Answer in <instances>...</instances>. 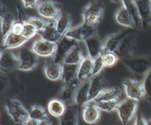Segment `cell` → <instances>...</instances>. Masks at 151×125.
<instances>
[{"instance_id": "44dd1931", "label": "cell", "mask_w": 151, "mask_h": 125, "mask_svg": "<svg viewBox=\"0 0 151 125\" xmlns=\"http://www.w3.org/2000/svg\"><path fill=\"white\" fill-rule=\"evenodd\" d=\"M86 45L88 56L92 59L101 54L103 42L96 35L90 37L84 41Z\"/></svg>"}, {"instance_id": "5b68a950", "label": "cell", "mask_w": 151, "mask_h": 125, "mask_svg": "<svg viewBox=\"0 0 151 125\" xmlns=\"http://www.w3.org/2000/svg\"><path fill=\"white\" fill-rule=\"evenodd\" d=\"M137 108V101L132 99L127 98L119 103L117 111L121 122L127 124L130 122Z\"/></svg>"}, {"instance_id": "2e32d148", "label": "cell", "mask_w": 151, "mask_h": 125, "mask_svg": "<svg viewBox=\"0 0 151 125\" xmlns=\"http://www.w3.org/2000/svg\"><path fill=\"white\" fill-rule=\"evenodd\" d=\"M137 5L142 27L151 25V0H134Z\"/></svg>"}, {"instance_id": "ffe728a7", "label": "cell", "mask_w": 151, "mask_h": 125, "mask_svg": "<svg viewBox=\"0 0 151 125\" xmlns=\"http://www.w3.org/2000/svg\"><path fill=\"white\" fill-rule=\"evenodd\" d=\"M93 59L89 56L84 57L79 64L77 78L81 81H84L92 77Z\"/></svg>"}, {"instance_id": "e0dca14e", "label": "cell", "mask_w": 151, "mask_h": 125, "mask_svg": "<svg viewBox=\"0 0 151 125\" xmlns=\"http://www.w3.org/2000/svg\"><path fill=\"white\" fill-rule=\"evenodd\" d=\"M66 106V110L64 113L59 118L60 125H78V107L74 103Z\"/></svg>"}, {"instance_id": "9c48e42d", "label": "cell", "mask_w": 151, "mask_h": 125, "mask_svg": "<svg viewBox=\"0 0 151 125\" xmlns=\"http://www.w3.org/2000/svg\"><path fill=\"white\" fill-rule=\"evenodd\" d=\"M77 44L76 41L70 39L65 35L63 36L56 43L55 51L52 56L53 60L57 63L63 64L66 55Z\"/></svg>"}, {"instance_id": "ee69618b", "label": "cell", "mask_w": 151, "mask_h": 125, "mask_svg": "<svg viewBox=\"0 0 151 125\" xmlns=\"http://www.w3.org/2000/svg\"><path fill=\"white\" fill-rule=\"evenodd\" d=\"M40 121L30 117H28L22 123V125H39Z\"/></svg>"}, {"instance_id": "d6a6232c", "label": "cell", "mask_w": 151, "mask_h": 125, "mask_svg": "<svg viewBox=\"0 0 151 125\" xmlns=\"http://www.w3.org/2000/svg\"><path fill=\"white\" fill-rule=\"evenodd\" d=\"M29 117L39 121L47 120V114L45 109L40 105L32 106L28 110Z\"/></svg>"}, {"instance_id": "b9f144b4", "label": "cell", "mask_w": 151, "mask_h": 125, "mask_svg": "<svg viewBox=\"0 0 151 125\" xmlns=\"http://www.w3.org/2000/svg\"><path fill=\"white\" fill-rule=\"evenodd\" d=\"M24 6L27 8H32L37 6L38 3L40 2L38 0H21Z\"/></svg>"}, {"instance_id": "83f0119b", "label": "cell", "mask_w": 151, "mask_h": 125, "mask_svg": "<svg viewBox=\"0 0 151 125\" xmlns=\"http://www.w3.org/2000/svg\"><path fill=\"white\" fill-rule=\"evenodd\" d=\"M71 22V17L70 14L67 12H62L55 19V24L56 29L61 36H64L66 32L70 29Z\"/></svg>"}, {"instance_id": "7bdbcfd3", "label": "cell", "mask_w": 151, "mask_h": 125, "mask_svg": "<svg viewBox=\"0 0 151 125\" xmlns=\"http://www.w3.org/2000/svg\"><path fill=\"white\" fill-rule=\"evenodd\" d=\"M134 125H147V120L140 113H138L136 116Z\"/></svg>"}, {"instance_id": "277c9868", "label": "cell", "mask_w": 151, "mask_h": 125, "mask_svg": "<svg viewBox=\"0 0 151 125\" xmlns=\"http://www.w3.org/2000/svg\"><path fill=\"white\" fill-rule=\"evenodd\" d=\"M18 60V69L27 71L33 70L38 64V55L33 50L28 47H22L17 55Z\"/></svg>"}, {"instance_id": "3957f363", "label": "cell", "mask_w": 151, "mask_h": 125, "mask_svg": "<svg viewBox=\"0 0 151 125\" xmlns=\"http://www.w3.org/2000/svg\"><path fill=\"white\" fill-rule=\"evenodd\" d=\"M120 60L129 70L137 75H145L151 68V63L146 57L130 56Z\"/></svg>"}, {"instance_id": "7a4b0ae2", "label": "cell", "mask_w": 151, "mask_h": 125, "mask_svg": "<svg viewBox=\"0 0 151 125\" xmlns=\"http://www.w3.org/2000/svg\"><path fill=\"white\" fill-rule=\"evenodd\" d=\"M5 108L8 116L17 124H22L29 117L28 110L17 99L8 100L5 104Z\"/></svg>"}, {"instance_id": "8992f818", "label": "cell", "mask_w": 151, "mask_h": 125, "mask_svg": "<svg viewBox=\"0 0 151 125\" xmlns=\"http://www.w3.org/2000/svg\"><path fill=\"white\" fill-rule=\"evenodd\" d=\"M122 84L127 98L138 102L145 96L143 83L135 79L126 78Z\"/></svg>"}, {"instance_id": "8d00e7d4", "label": "cell", "mask_w": 151, "mask_h": 125, "mask_svg": "<svg viewBox=\"0 0 151 125\" xmlns=\"http://www.w3.org/2000/svg\"><path fill=\"white\" fill-rule=\"evenodd\" d=\"M145 96L151 102V68L145 74L143 82Z\"/></svg>"}, {"instance_id": "f1b7e54d", "label": "cell", "mask_w": 151, "mask_h": 125, "mask_svg": "<svg viewBox=\"0 0 151 125\" xmlns=\"http://www.w3.org/2000/svg\"><path fill=\"white\" fill-rule=\"evenodd\" d=\"M79 64H62V74L61 79L64 84H66L77 77Z\"/></svg>"}, {"instance_id": "ba28073f", "label": "cell", "mask_w": 151, "mask_h": 125, "mask_svg": "<svg viewBox=\"0 0 151 125\" xmlns=\"http://www.w3.org/2000/svg\"><path fill=\"white\" fill-rule=\"evenodd\" d=\"M37 9L41 17L55 20L62 13L60 5L51 0H44L40 2L37 6Z\"/></svg>"}, {"instance_id": "9a60e30c", "label": "cell", "mask_w": 151, "mask_h": 125, "mask_svg": "<svg viewBox=\"0 0 151 125\" xmlns=\"http://www.w3.org/2000/svg\"><path fill=\"white\" fill-rule=\"evenodd\" d=\"M106 82L100 74L93 76L90 80L88 102L93 101L106 88Z\"/></svg>"}, {"instance_id": "484cf974", "label": "cell", "mask_w": 151, "mask_h": 125, "mask_svg": "<svg viewBox=\"0 0 151 125\" xmlns=\"http://www.w3.org/2000/svg\"><path fill=\"white\" fill-rule=\"evenodd\" d=\"M115 19L119 25L124 27L127 28H135L133 21L130 14L123 5L116 11Z\"/></svg>"}, {"instance_id": "1f68e13d", "label": "cell", "mask_w": 151, "mask_h": 125, "mask_svg": "<svg viewBox=\"0 0 151 125\" xmlns=\"http://www.w3.org/2000/svg\"><path fill=\"white\" fill-rule=\"evenodd\" d=\"M83 58L84 57L83 56L81 49L77 44L66 55L63 63L70 64H80Z\"/></svg>"}, {"instance_id": "30bf717a", "label": "cell", "mask_w": 151, "mask_h": 125, "mask_svg": "<svg viewBox=\"0 0 151 125\" xmlns=\"http://www.w3.org/2000/svg\"><path fill=\"white\" fill-rule=\"evenodd\" d=\"M94 35H96L95 27L83 23L76 27L70 29L65 36L77 42L84 41Z\"/></svg>"}, {"instance_id": "d590c367", "label": "cell", "mask_w": 151, "mask_h": 125, "mask_svg": "<svg viewBox=\"0 0 151 125\" xmlns=\"http://www.w3.org/2000/svg\"><path fill=\"white\" fill-rule=\"evenodd\" d=\"M37 32L38 31L35 27L29 21L24 23V28L22 35L25 38L28 40L31 39L34 37Z\"/></svg>"}, {"instance_id": "836d02e7", "label": "cell", "mask_w": 151, "mask_h": 125, "mask_svg": "<svg viewBox=\"0 0 151 125\" xmlns=\"http://www.w3.org/2000/svg\"><path fill=\"white\" fill-rule=\"evenodd\" d=\"M94 103L100 111L110 113L117 109L119 102L118 101H100Z\"/></svg>"}, {"instance_id": "d4e9b609", "label": "cell", "mask_w": 151, "mask_h": 125, "mask_svg": "<svg viewBox=\"0 0 151 125\" xmlns=\"http://www.w3.org/2000/svg\"><path fill=\"white\" fill-rule=\"evenodd\" d=\"M38 33L41 38L54 43H57L63 37L56 29L55 21L48 22L45 28Z\"/></svg>"}, {"instance_id": "7402d4cb", "label": "cell", "mask_w": 151, "mask_h": 125, "mask_svg": "<svg viewBox=\"0 0 151 125\" xmlns=\"http://www.w3.org/2000/svg\"><path fill=\"white\" fill-rule=\"evenodd\" d=\"M1 29L2 37L4 38L11 32L12 25L15 21L14 15L7 11L5 7L1 5Z\"/></svg>"}, {"instance_id": "74e56055", "label": "cell", "mask_w": 151, "mask_h": 125, "mask_svg": "<svg viewBox=\"0 0 151 125\" xmlns=\"http://www.w3.org/2000/svg\"><path fill=\"white\" fill-rule=\"evenodd\" d=\"M28 21L35 27L38 32L43 30L48 23V22L44 19L37 17H29Z\"/></svg>"}, {"instance_id": "f35d334b", "label": "cell", "mask_w": 151, "mask_h": 125, "mask_svg": "<svg viewBox=\"0 0 151 125\" xmlns=\"http://www.w3.org/2000/svg\"><path fill=\"white\" fill-rule=\"evenodd\" d=\"M104 65L102 60V55H100L93 60L92 77L100 74Z\"/></svg>"}, {"instance_id": "5bb4252c", "label": "cell", "mask_w": 151, "mask_h": 125, "mask_svg": "<svg viewBox=\"0 0 151 125\" xmlns=\"http://www.w3.org/2000/svg\"><path fill=\"white\" fill-rule=\"evenodd\" d=\"M56 48V43L41 38L36 40L31 49L38 55L44 57L53 56Z\"/></svg>"}, {"instance_id": "ab89813d", "label": "cell", "mask_w": 151, "mask_h": 125, "mask_svg": "<svg viewBox=\"0 0 151 125\" xmlns=\"http://www.w3.org/2000/svg\"><path fill=\"white\" fill-rule=\"evenodd\" d=\"M16 9H17V14H18V18L19 21L23 22V23L28 21L29 17L27 15V14L24 11L22 8L21 7V6L19 4H17L16 5Z\"/></svg>"}, {"instance_id": "8fae6325", "label": "cell", "mask_w": 151, "mask_h": 125, "mask_svg": "<svg viewBox=\"0 0 151 125\" xmlns=\"http://www.w3.org/2000/svg\"><path fill=\"white\" fill-rule=\"evenodd\" d=\"M18 60L16 56L9 50L3 49L1 52L0 69L1 71L7 73L18 69Z\"/></svg>"}, {"instance_id": "cb8c5ba5", "label": "cell", "mask_w": 151, "mask_h": 125, "mask_svg": "<svg viewBox=\"0 0 151 125\" xmlns=\"http://www.w3.org/2000/svg\"><path fill=\"white\" fill-rule=\"evenodd\" d=\"M90 79L81 83L76 93L74 103L77 107H81L88 103V90Z\"/></svg>"}, {"instance_id": "bcb514c9", "label": "cell", "mask_w": 151, "mask_h": 125, "mask_svg": "<svg viewBox=\"0 0 151 125\" xmlns=\"http://www.w3.org/2000/svg\"><path fill=\"white\" fill-rule=\"evenodd\" d=\"M112 2H113V3H116V4H117V3H119V2H120V1L122 2V0H110Z\"/></svg>"}, {"instance_id": "e575fe53", "label": "cell", "mask_w": 151, "mask_h": 125, "mask_svg": "<svg viewBox=\"0 0 151 125\" xmlns=\"http://www.w3.org/2000/svg\"><path fill=\"white\" fill-rule=\"evenodd\" d=\"M101 55L104 67H112L116 64L119 60L118 57L114 52H107Z\"/></svg>"}, {"instance_id": "ac0fdd59", "label": "cell", "mask_w": 151, "mask_h": 125, "mask_svg": "<svg viewBox=\"0 0 151 125\" xmlns=\"http://www.w3.org/2000/svg\"><path fill=\"white\" fill-rule=\"evenodd\" d=\"M45 76L50 80L57 81L61 78L62 64L55 62L52 58L47 60L44 66Z\"/></svg>"}, {"instance_id": "4fadbf2b", "label": "cell", "mask_w": 151, "mask_h": 125, "mask_svg": "<svg viewBox=\"0 0 151 125\" xmlns=\"http://www.w3.org/2000/svg\"><path fill=\"white\" fill-rule=\"evenodd\" d=\"M133 29L126 28L108 37L103 42L101 54L107 52H114L124 37Z\"/></svg>"}, {"instance_id": "f6af8a7d", "label": "cell", "mask_w": 151, "mask_h": 125, "mask_svg": "<svg viewBox=\"0 0 151 125\" xmlns=\"http://www.w3.org/2000/svg\"><path fill=\"white\" fill-rule=\"evenodd\" d=\"M39 125H51V123L48 120H44L40 121Z\"/></svg>"}, {"instance_id": "7dc6e473", "label": "cell", "mask_w": 151, "mask_h": 125, "mask_svg": "<svg viewBox=\"0 0 151 125\" xmlns=\"http://www.w3.org/2000/svg\"><path fill=\"white\" fill-rule=\"evenodd\" d=\"M147 125H151V118L147 120Z\"/></svg>"}, {"instance_id": "4dcf8cb0", "label": "cell", "mask_w": 151, "mask_h": 125, "mask_svg": "<svg viewBox=\"0 0 151 125\" xmlns=\"http://www.w3.org/2000/svg\"><path fill=\"white\" fill-rule=\"evenodd\" d=\"M120 95L121 91L119 88L112 87L106 88L93 101V102L100 101H118Z\"/></svg>"}, {"instance_id": "4316f807", "label": "cell", "mask_w": 151, "mask_h": 125, "mask_svg": "<svg viewBox=\"0 0 151 125\" xmlns=\"http://www.w3.org/2000/svg\"><path fill=\"white\" fill-rule=\"evenodd\" d=\"M122 3L130 14L133 21L135 28H143L139 11L134 0H122Z\"/></svg>"}, {"instance_id": "d6986e66", "label": "cell", "mask_w": 151, "mask_h": 125, "mask_svg": "<svg viewBox=\"0 0 151 125\" xmlns=\"http://www.w3.org/2000/svg\"><path fill=\"white\" fill-rule=\"evenodd\" d=\"M100 117V110L94 102H88L84 106L83 110V119L86 123L95 124L99 121Z\"/></svg>"}, {"instance_id": "f546056e", "label": "cell", "mask_w": 151, "mask_h": 125, "mask_svg": "<svg viewBox=\"0 0 151 125\" xmlns=\"http://www.w3.org/2000/svg\"><path fill=\"white\" fill-rule=\"evenodd\" d=\"M66 104L60 98L51 100L47 106L49 113L54 117L60 118L66 110Z\"/></svg>"}, {"instance_id": "60d3db41", "label": "cell", "mask_w": 151, "mask_h": 125, "mask_svg": "<svg viewBox=\"0 0 151 125\" xmlns=\"http://www.w3.org/2000/svg\"><path fill=\"white\" fill-rule=\"evenodd\" d=\"M24 28V23L20 21H15L12 27L11 32L17 34V35H22V31Z\"/></svg>"}, {"instance_id": "7c38bea8", "label": "cell", "mask_w": 151, "mask_h": 125, "mask_svg": "<svg viewBox=\"0 0 151 125\" xmlns=\"http://www.w3.org/2000/svg\"><path fill=\"white\" fill-rule=\"evenodd\" d=\"M81 83L76 77L70 83L64 84L58 98L64 101L66 105L74 103L76 93Z\"/></svg>"}, {"instance_id": "6da1fadb", "label": "cell", "mask_w": 151, "mask_h": 125, "mask_svg": "<svg viewBox=\"0 0 151 125\" xmlns=\"http://www.w3.org/2000/svg\"><path fill=\"white\" fill-rule=\"evenodd\" d=\"M104 8V4L101 0L90 1L82 11L83 23L95 27L102 17Z\"/></svg>"}, {"instance_id": "603a6c76", "label": "cell", "mask_w": 151, "mask_h": 125, "mask_svg": "<svg viewBox=\"0 0 151 125\" xmlns=\"http://www.w3.org/2000/svg\"><path fill=\"white\" fill-rule=\"evenodd\" d=\"M28 40L22 35H17L10 32L3 38L2 47L5 50L16 48L22 46Z\"/></svg>"}, {"instance_id": "52a82bcc", "label": "cell", "mask_w": 151, "mask_h": 125, "mask_svg": "<svg viewBox=\"0 0 151 125\" xmlns=\"http://www.w3.org/2000/svg\"><path fill=\"white\" fill-rule=\"evenodd\" d=\"M135 39L136 31L133 29L124 37L114 52L119 59L121 60L132 56L134 49Z\"/></svg>"}]
</instances>
